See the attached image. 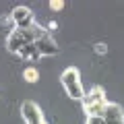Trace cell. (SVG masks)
I'll use <instances>...</instances> for the list:
<instances>
[{
    "instance_id": "obj_1",
    "label": "cell",
    "mask_w": 124,
    "mask_h": 124,
    "mask_svg": "<svg viewBox=\"0 0 124 124\" xmlns=\"http://www.w3.org/2000/svg\"><path fill=\"white\" fill-rule=\"evenodd\" d=\"M41 29H44V25H39V23L31 25L29 29H10V33L4 39V48L23 60L29 62L39 60L41 54L37 50V37H39Z\"/></svg>"
},
{
    "instance_id": "obj_2",
    "label": "cell",
    "mask_w": 124,
    "mask_h": 124,
    "mask_svg": "<svg viewBox=\"0 0 124 124\" xmlns=\"http://www.w3.org/2000/svg\"><path fill=\"white\" fill-rule=\"evenodd\" d=\"M108 103H110V99H108V95H106V89H103L101 85H93L87 91L85 99L81 101V106H83L85 116H87V118H93V116L103 114V110L108 108Z\"/></svg>"
},
{
    "instance_id": "obj_3",
    "label": "cell",
    "mask_w": 124,
    "mask_h": 124,
    "mask_svg": "<svg viewBox=\"0 0 124 124\" xmlns=\"http://www.w3.org/2000/svg\"><path fill=\"white\" fill-rule=\"evenodd\" d=\"M60 83H62V89H64V93H66L70 99H75V101H83L85 99V89H83V83H81V72L77 66H68L62 70L60 75Z\"/></svg>"
},
{
    "instance_id": "obj_4",
    "label": "cell",
    "mask_w": 124,
    "mask_h": 124,
    "mask_svg": "<svg viewBox=\"0 0 124 124\" xmlns=\"http://www.w3.org/2000/svg\"><path fill=\"white\" fill-rule=\"evenodd\" d=\"M85 124H124V108L116 101H110L103 114L87 118Z\"/></svg>"
},
{
    "instance_id": "obj_5",
    "label": "cell",
    "mask_w": 124,
    "mask_h": 124,
    "mask_svg": "<svg viewBox=\"0 0 124 124\" xmlns=\"http://www.w3.org/2000/svg\"><path fill=\"white\" fill-rule=\"evenodd\" d=\"M21 118L25 124H50L48 120L44 118V112H41V108L37 106L35 101H31V99H25V101H21Z\"/></svg>"
},
{
    "instance_id": "obj_6",
    "label": "cell",
    "mask_w": 124,
    "mask_h": 124,
    "mask_svg": "<svg viewBox=\"0 0 124 124\" xmlns=\"http://www.w3.org/2000/svg\"><path fill=\"white\" fill-rule=\"evenodd\" d=\"M10 21H13V29H29L31 25H35V15L29 6H15L10 10Z\"/></svg>"
},
{
    "instance_id": "obj_7",
    "label": "cell",
    "mask_w": 124,
    "mask_h": 124,
    "mask_svg": "<svg viewBox=\"0 0 124 124\" xmlns=\"http://www.w3.org/2000/svg\"><path fill=\"white\" fill-rule=\"evenodd\" d=\"M37 50H39L41 58H50V56H56L58 52H60V48H58L56 39H54V35L48 31V27H44L39 33V37H37Z\"/></svg>"
},
{
    "instance_id": "obj_8",
    "label": "cell",
    "mask_w": 124,
    "mask_h": 124,
    "mask_svg": "<svg viewBox=\"0 0 124 124\" xmlns=\"http://www.w3.org/2000/svg\"><path fill=\"white\" fill-rule=\"evenodd\" d=\"M23 81L25 83H37L39 81V70L35 66H25L23 68Z\"/></svg>"
},
{
    "instance_id": "obj_9",
    "label": "cell",
    "mask_w": 124,
    "mask_h": 124,
    "mask_svg": "<svg viewBox=\"0 0 124 124\" xmlns=\"http://www.w3.org/2000/svg\"><path fill=\"white\" fill-rule=\"evenodd\" d=\"M48 6H50V10H54V13H60V10L66 6V2H64V0H52Z\"/></svg>"
},
{
    "instance_id": "obj_10",
    "label": "cell",
    "mask_w": 124,
    "mask_h": 124,
    "mask_svg": "<svg viewBox=\"0 0 124 124\" xmlns=\"http://www.w3.org/2000/svg\"><path fill=\"white\" fill-rule=\"evenodd\" d=\"M93 52L97 54V56H106L108 54V46L103 44V41H97V44L93 46Z\"/></svg>"
},
{
    "instance_id": "obj_11",
    "label": "cell",
    "mask_w": 124,
    "mask_h": 124,
    "mask_svg": "<svg viewBox=\"0 0 124 124\" xmlns=\"http://www.w3.org/2000/svg\"><path fill=\"white\" fill-rule=\"evenodd\" d=\"M54 29H58V23H56V21H50V25H48V31L52 33Z\"/></svg>"
}]
</instances>
